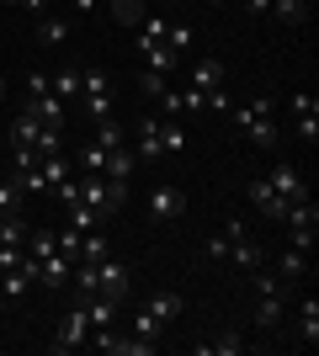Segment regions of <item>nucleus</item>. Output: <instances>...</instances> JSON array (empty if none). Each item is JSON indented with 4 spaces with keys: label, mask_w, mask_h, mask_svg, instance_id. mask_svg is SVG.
Listing matches in <instances>:
<instances>
[{
    "label": "nucleus",
    "mask_w": 319,
    "mask_h": 356,
    "mask_svg": "<svg viewBox=\"0 0 319 356\" xmlns=\"http://www.w3.org/2000/svg\"><path fill=\"white\" fill-rule=\"evenodd\" d=\"M11 165H16V170H32V165H38V149H32V144H16Z\"/></svg>",
    "instance_id": "58836bf2"
},
{
    "label": "nucleus",
    "mask_w": 319,
    "mask_h": 356,
    "mask_svg": "<svg viewBox=\"0 0 319 356\" xmlns=\"http://www.w3.org/2000/svg\"><path fill=\"white\" fill-rule=\"evenodd\" d=\"M80 170H106V149L96 144V138H91L85 149H80Z\"/></svg>",
    "instance_id": "c9c22d12"
},
{
    "label": "nucleus",
    "mask_w": 319,
    "mask_h": 356,
    "mask_svg": "<svg viewBox=\"0 0 319 356\" xmlns=\"http://www.w3.org/2000/svg\"><path fill=\"white\" fill-rule=\"evenodd\" d=\"M197 351L202 356H240V351H250V341H240V335H218V341H202Z\"/></svg>",
    "instance_id": "bb28decb"
},
{
    "label": "nucleus",
    "mask_w": 319,
    "mask_h": 356,
    "mask_svg": "<svg viewBox=\"0 0 319 356\" xmlns=\"http://www.w3.org/2000/svg\"><path fill=\"white\" fill-rule=\"evenodd\" d=\"M96 144H101L106 154H112V149H122V144H128V138H122V122H117V118L96 122Z\"/></svg>",
    "instance_id": "c85d7f7f"
},
{
    "label": "nucleus",
    "mask_w": 319,
    "mask_h": 356,
    "mask_svg": "<svg viewBox=\"0 0 319 356\" xmlns=\"http://www.w3.org/2000/svg\"><path fill=\"white\" fill-rule=\"evenodd\" d=\"M69 32H75V22H69L64 11H43V16H38V43H48V48L69 43Z\"/></svg>",
    "instance_id": "ddd939ff"
},
{
    "label": "nucleus",
    "mask_w": 319,
    "mask_h": 356,
    "mask_svg": "<svg viewBox=\"0 0 319 356\" xmlns=\"http://www.w3.org/2000/svg\"><path fill=\"white\" fill-rule=\"evenodd\" d=\"M54 192H59V202H64V208H69V202H80V181L69 176V181H64V186H54Z\"/></svg>",
    "instance_id": "79ce46f5"
},
{
    "label": "nucleus",
    "mask_w": 319,
    "mask_h": 356,
    "mask_svg": "<svg viewBox=\"0 0 319 356\" xmlns=\"http://www.w3.org/2000/svg\"><path fill=\"white\" fill-rule=\"evenodd\" d=\"M0 218H6V213H0Z\"/></svg>",
    "instance_id": "864d4df0"
},
{
    "label": "nucleus",
    "mask_w": 319,
    "mask_h": 356,
    "mask_svg": "<svg viewBox=\"0 0 319 356\" xmlns=\"http://www.w3.org/2000/svg\"><path fill=\"white\" fill-rule=\"evenodd\" d=\"M48 86H54V96H59V102H75V96H80V70H75V64H64Z\"/></svg>",
    "instance_id": "393cba45"
},
{
    "label": "nucleus",
    "mask_w": 319,
    "mask_h": 356,
    "mask_svg": "<svg viewBox=\"0 0 319 356\" xmlns=\"http://www.w3.org/2000/svg\"><path fill=\"white\" fill-rule=\"evenodd\" d=\"M229 261H234L240 271H256L261 261H272V255H266V245H256V239L245 234V239H234V245H229Z\"/></svg>",
    "instance_id": "dca6fc26"
},
{
    "label": "nucleus",
    "mask_w": 319,
    "mask_h": 356,
    "mask_svg": "<svg viewBox=\"0 0 319 356\" xmlns=\"http://www.w3.org/2000/svg\"><path fill=\"white\" fill-rule=\"evenodd\" d=\"M293 335L304 346H319V298H304L298 303V325H293Z\"/></svg>",
    "instance_id": "f3484780"
},
{
    "label": "nucleus",
    "mask_w": 319,
    "mask_h": 356,
    "mask_svg": "<svg viewBox=\"0 0 319 356\" xmlns=\"http://www.w3.org/2000/svg\"><path fill=\"white\" fill-rule=\"evenodd\" d=\"M101 255H112V239L101 229H85L80 234V261H101Z\"/></svg>",
    "instance_id": "a878e982"
},
{
    "label": "nucleus",
    "mask_w": 319,
    "mask_h": 356,
    "mask_svg": "<svg viewBox=\"0 0 319 356\" xmlns=\"http://www.w3.org/2000/svg\"><path fill=\"white\" fill-rule=\"evenodd\" d=\"M0 319H6V298H0Z\"/></svg>",
    "instance_id": "3c124183"
},
{
    "label": "nucleus",
    "mask_w": 319,
    "mask_h": 356,
    "mask_svg": "<svg viewBox=\"0 0 319 356\" xmlns=\"http://www.w3.org/2000/svg\"><path fill=\"white\" fill-rule=\"evenodd\" d=\"M0 176H6V170H0Z\"/></svg>",
    "instance_id": "603ef678"
},
{
    "label": "nucleus",
    "mask_w": 319,
    "mask_h": 356,
    "mask_svg": "<svg viewBox=\"0 0 319 356\" xmlns=\"http://www.w3.org/2000/svg\"><path fill=\"white\" fill-rule=\"evenodd\" d=\"M69 271H75V261L54 250V255H43V266H38V282L54 287V293H69Z\"/></svg>",
    "instance_id": "9d476101"
},
{
    "label": "nucleus",
    "mask_w": 319,
    "mask_h": 356,
    "mask_svg": "<svg viewBox=\"0 0 319 356\" xmlns=\"http://www.w3.org/2000/svg\"><path fill=\"white\" fill-rule=\"evenodd\" d=\"M64 213H69V218H64V223H69V229H80V234L101 223V218H96V208H85V202H69V208H64Z\"/></svg>",
    "instance_id": "473e14b6"
},
{
    "label": "nucleus",
    "mask_w": 319,
    "mask_h": 356,
    "mask_svg": "<svg viewBox=\"0 0 319 356\" xmlns=\"http://www.w3.org/2000/svg\"><path fill=\"white\" fill-rule=\"evenodd\" d=\"M160 144H165V154H170V149H186V134L165 122V128H160Z\"/></svg>",
    "instance_id": "ea45409f"
},
{
    "label": "nucleus",
    "mask_w": 319,
    "mask_h": 356,
    "mask_svg": "<svg viewBox=\"0 0 319 356\" xmlns=\"http://www.w3.org/2000/svg\"><path fill=\"white\" fill-rule=\"evenodd\" d=\"M11 11H27V16H43L48 11V0H6Z\"/></svg>",
    "instance_id": "a19ab883"
},
{
    "label": "nucleus",
    "mask_w": 319,
    "mask_h": 356,
    "mask_svg": "<svg viewBox=\"0 0 319 356\" xmlns=\"http://www.w3.org/2000/svg\"><path fill=\"white\" fill-rule=\"evenodd\" d=\"M43 90H54V86H48V74L32 70V74H27V96H43Z\"/></svg>",
    "instance_id": "37998d69"
},
{
    "label": "nucleus",
    "mask_w": 319,
    "mask_h": 356,
    "mask_svg": "<svg viewBox=\"0 0 319 356\" xmlns=\"http://www.w3.org/2000/svg\"><path fill=\"white\" fill-rule=\"evenodd\" d=\"M106 181H117V186H128V176H133V149L122 144V149H112L106 154V170H101Z\"/></svg>",
    "instance_id": "aec40b11"
},
{
    "label": "nucleus",
    "mask_w": 319,
    "mask_h": 356,
    "mask_svg": "<svg viewBox=\"0 0 319 356\" xmlns=\"http://www.w3.org/2000/svg\"><path fill=\"white\" fill-rule=\"evenodd\" d=\"M144 309H149L154 319H160V325H170V319L181 314V298L170 293V287H160V293H149V298H144Z\"/></svg>",
    "instance_id": "6ab92c4d"
},
{
    "label": "nucleus",
    "mask_w": 319,
    "mask_h": 356,
    "mask_svg": "<svg viewBox=\"0 0 319 356\" xmlns=\"http://www.w3.org/2000/svg\"><path fill=\"white\" fill-rule=\"evenodd\" d=\"M32 149H38V160L59 154V149H64V128H48V122H43V134H38V144H32Z\"/></svg>",
    "instance_id": "2f4dec72"
},
{
    "label": "nucleus",
    "mask_w": 319,
    "mask_h": 356,
    "mask_svg": "<svg viewBox=\"0 0 319 356\" xmlns=\"http://www.w3.org/2000/svg\"><path fill=\"white\" fill-rule=\"evenodd\" d=\"M293 134L304 144H319V102L309 90H293Z\"/></svg>",
    "instance_id": "423d86ee"
},
{
    "label": "nucleus",
    "mask_w": 319,
    "mask_h": 356,
    "mask_svg": "<svg viewBox=\"0 0 319 356\" xmlns=\"http://www.w3.org/2000/svg\"><path fill=\"white\" fill-rule=\"evenodd\" d=\"M186 86H192V90H218V86H224V59L202 54V59L192 64V74H186Z\"/></svg>",
    "instance_id": "f8f14e48"
},
{
    "label": "nucleus",
    "mask_w": 319,
    "mask_h": 356,
    "mask_svg": "<svg viewBox=\"0 0 319 356\" xmlns=\"http://www.w3.org/2000/svg\"><path fill=\"white\" fill-rule=\"evenodd\" d=\"M160 128H165V122L160 118H138V154H144V160H165V144H160Z\"/></svg>",
    "instance_id": "2eb2a0df"
},
{
    "label": "nucleus",
    "mask_w": 319,
    "mask_h": 356,
    "mask_svg": "<svg viewBox=\"0 0 319 356\" xmlns=\"http://www.w3.org/2000/svg\"><path fill=\"white\" fill-rule=\"evenodd\" d=\"M266 186H272V192H282L288 202H304V197H309V181H304V170H298V165H288V160L266 170Z\"/></svg>",
    "instance_id": "0eeeda50"
},
{
    "label": "nucleus",
    "mask_w": 319,
    "mask_h": 356,
    "mask_svg": "<svg viewBox=\"0 0 319 356\" xmlns=\"http://www.w3.org/2000/svg\"><path fill=\"white\" fill-rule=\"evenodd\" d=\"M128 287H133L128 266H122L117 255H101V261H96V293L112 298V303H122V298H128Z\"/></svg>",
    "instance_id": "39448f33"
},
{
    "label": "nucleus",
    "mask_w": 319,
    "mask_h": 356,
    "mask_svg": "<svg viewBox=\"0 0 319 356\" xmlns=\"http://www.w3.org/2000/svg\"><path fill=\"white\" fill-rule=\"evenodd\" d=\"M186 43H192V27H186V22H170V27H165V48H176V54H181Z\"/></svg>",
    "instance_id": "e433bc0d"
},
{
    "label": "nucleus",
    "mask_w": 319,
    "mask_h": 356,
    "mask_svg": "<svg viewBox=\"0 0 319 356\" xmlns=\"http://www.w3.org/2000/svg\"><path fill=\"white\" fill-rule=\"evenodd\" d=\"M224 239H229V245H234V239H245V223H240V218H229V223H224Z\"/></svg>",
    "instance_id": "49530a36"
},
{
    "label": "nucleus",
    "mask_w": 319,
    "mask_h": 356,
    "mask_svg": "<svg viewBox=\"0 0 319 356\" xmlns=\"http://www.w3.org/2000/svg\"><path fill=\"white\" fill-rule=\"evenodd\" d=\"M314 234H319V229H298V223H288V245H293V250H314Z\"/></svg>",
    "instance_id": "4c0bfd02"
},
{
    "label": "nucleus",
    "mask_w": 319,
    "mask_h": 356,
    "mask_svg": "<svg viewBox=\"0 0 319 356\" xmlns=\"http://www.w3.org/2000/svg\"><path fill=\"white\" fill-rule=\"evenodd\" d=\"M96 6H101V0H69V11H75V16H91Z\"/></svg>",
    "instance_id": "de8ad7c7"
},
{
    "label": "nucleus",
    "mask_w": 319,
    "mask_h": 356,
    "mask_svg": "<svg viewBox=\"0 0 319 356\" xmlns=\"http://www.w3.org/2000/svg\"><path fill=\"white\" fill-rule=\"evenodd\" d=\"M208 255H213V261H229V239L213 234V239H208Z\"/></svg>",
    "instance_id": "a18cd8bd"
},
{
    "label": "nucleus",
    "mask_w": 319,
    "mask_h": 356,
    "mask_svg": "<svg viewBox=\"0 0 319 356\" xmlns=\"http://www.w3.org/2000/svg\"><path fill=\"white\" fill-rule=\"evenodd\" d=\"M85 341H91V314H85V298H75L69 314H64V325H59V335L48 341V351L54 356H75Z\"/></svg>",
    "instance_id": "7ed1b4c3"
},
{
    "label": "nucleus",
    "mask_w": 319,
    "mask_h": 356,
    "mask_svg": "<svg viewBox=\"0 0 319 356\" xmlns=\"http://www.w3.org/2000/svg\"><path fill=\"white\" fill-rule=\"evenodd\" d=\"M38 134H43V122L32 118L27 106H16V122H11V144H38Z\"/></svg>",
    "instance_id": "5701e85b"
},
{
    "label": "nucleus",
    "mask_w": 319,
    "mask_h": 356,
    "mask_svg": "<svg viewBox=\"0 0 319 356\" xmlns=\"http://www.w3.org/2000/svg\"><path fill=\"white\" fill-rule=\"evenodd\" d=\"M160 330H165V325H160V319H154V314L138 303V309H133V335H144V341H160Z\"/></svg>",
    "instance_id": "c756f323"
},
{
    "label": "nucleus",
    "mask_w": 319,
    "mask_h": 356,
    "mask_svg": "<svg viewBox=\"0 0 319 356\" xmlns=\"http://www.w3.org/2000/svg\"><path fill=\"white\" fill-rule=\"evenodd\" d=\"M272 261H277L272 271H277V277H282L288 287H298V282L309 277V250H293V245H282V250H277Z\"/></svg>",
    "instance_id": "6e6552de"
},
{
    "label": "nucleus",
    "mask_w": 319,
    "mask_h": 356,
    "mask_svg": "<svg viewBox=\"0 0 319 356\" xmlns=\"http://www.w3.org/2000/svg\"><path fill=\"white\" fill-rule=\"evenodd\" d=\"M250 277H256V293H261V298H288V293H293V287L282 282V277H277V271L266 266V261H261V266L250 271Z\"/></svg>",
    "instance_id": "412c9836"
},
{
    "label": "nucleus",
    "mask_w": 319,
    "mask_h": 356,
    "mask_svg": "<svg viewBox=\"0 0 319 356\" xmlns=\"http://www.w3.org/2000/svg\"><path fill=\"white\" fill-rule=\"evenodd\" d=\"M309 11H314L309 0H272V6H266V16L282 22V27H309Z\"/></svg>",
    "instance_id": "4468645a"
},
{
    "label": "nucleus",
    "mask_w": 319,
    "mask_h": 356,
    "mask_svg": "<svg viewBox=\"0 0 319 356\" xmlns=\"http://www.w3.org/2000/svg\"><path fill=\"white\" fill-rule=\"evenodd\" d=\"M229 118H234V128L256 149H277V118H272V96H266V90H256V96L240 102V106H229Z\"/></svg>",
    "instance_id": "f257e3e1"
},
{
    "label": "nucleus",
    "mask_w": 319,
    "mask_h": 356,
    "mask_svg": "<svg viewBox=\"0 0 319 356\" xmlns=\"http://www.w3.org/2000/svg\"><path fill=\"white\" fill-rule=\"evenodd\" d=\"M43 165V181H48V192H54V186H64V181H69V170H75V165L64 160V154H48V160H38Z\"/></svg>",
    "instance_id": "cd10ccee"
},
{
    "label": "nucleus",
    "mask_w": 319,
    "mask_h": 356,
    "mask_svg": "<svg viewBox=\"0 0 319 356\" xmlns=\"http://www.w3.org/2000/svg\"><path fill=\"white\" fill-rule=\"evenodd\" d=\"M138 90H144L149 102H160V96L170 90V74H154V70H144V74H138Z\"/></svg>",
    "instance_id": "72a5a7b5"
},
{
    "label": "nucleus",
    "mask_w": 319,
    "mask_h": 356,
    "mask_svg": "<svg viewBox=\"0 0 319 356\" xmlns=\"http://www.w3.org/2000/svg\"><path fill=\"white\" fill-rule=\"evenodd\" d=\"M22 250L43 261V255H54V250H59V245H54V234H48V229H27V245H22Z\"/></svg>",
    "instance_id": "7c9ffc66"
},
{
    "label": "nucleus",
    "mask_w": 319,
    "mask_h": 356,
    "mask_svg": "<svg viewBox=\"0 0 319 356\" xmlns=\"http://www.w3.org/2000/svg\"><path fill=\"white\" fill-rule=\"evenodd\" d=\"M0 106H6V74H0Z\"/></svg>",
    "instance_id": "8fccbe9b"
},
{
    "label": "nucleus",
    "mask_w": 319,
    "mask_h": 356,
    "mask_svg": "<svg viewBox=\"0 0 319 356\" xmlns=\"http://www.w3.org/2000/svg\"><path fill=\"white\" fill-rule=\"evenodd\" d=\"M138 54H144V70H154V74H176V64H181V54L165 48V43H149V48H138Z\"/></svg>",
    "instance_id": "a211bd4d"
},
{
    "label": "nucleus",
    "mask_w": 319,
    "mask_h": 356,
    "mask_svg": "<svg viewBox=\"0 0 319 356\" xmlns=\"http://www.w3.org/2000/svg\"><path fill=\"white\" fill-rule=\"evenodd\" d=\"M27 229H32V223L22 218V213H6V218H0V245L22 250V245H27Z\"/></svg>",
    "instance_id": "4be33fe9"
},
{
    "label": "nucleus",
    "mask_w": 319,
    "mask_h": 356,
    "mask_svg": "<svg viewBox=\"0 0 319 356\" xmlns=\"http://www.w3.org/2000/svg\"><path fill=\"white\" fill-rule=\"evenodd\" d=\"M54 245H59V255H69V261H80V229H69V223H64L59 234H54Z\"/></svg>",
    "instance_id": "f704fd0d"
},
{
    "label": "nucleus",
    "mask_w": 319,
    "mask_h": 356,
    "mask_svg": "<svg viewBox=\"0 0 319 356\" xmlns=\"http://www.w3.org/2000/svg\"><path fill=\"white\" fill-rule=\"evenodd\" d=\"M80 202L85 208H96V218H112V213L128 202V186H117V181H106L101 170H80Z\"/></svg>",
    "instance_id": "f03ea898"
},
{
    "label": "nucleus",
    "mask_w": 319,
    "mask_h": 356,
    "mask_svg": "<svg viewBox=\"0 0 319 356\" xmlns=\"http://www.w3.org/2000/svg\"><path fill=\"white\" fill-rule=\"evenodd\" d=\"M22 106H27L38 122H48V128H64V102L54 96V90H43V96H22Z\"/></svg>",
    "instance_id": "9b49d317"
},
{
    "label": "nucleus",
    "mask_w": 319,
    "mask_h": 356,
    "mask_svg": "<svg viewBox=\"0 0 319 356\" xmlns=\"http://www.w3.org/2000/svg\"><path fill=\"white\" fill-rule=\"evenodd\" d=\"M282 303H288V298H261V309H256V325L266 330V335H277V330H282Z\"/></svg>",
    "instance_id": "b1692460"
},
{
    "label": "nucleus",
    "mask_w": 319,
    "mask_h": 356,
    "mask_svg": "<svg viewBox=\"0 0 319 356\" xmlns=\"http://www.w3.org/2000/svg\"><path fill=\"white\" fill-rule=\"evenodd\" d=\"M266 6H272V0H245V11H250V16H266Z\"/></svg>",
    "instance_id": "09e8293b"
},
{
    "label": "nucleus",
    "mask_w": 319,
    "mask_h": 356,
    "mask_svg": "<svg viewBox=\"0 0 319 356\" xmlns=\"http://www.w3.org/2000/svg\"><path fill=\"white\" fill-rule=\"evenodd\" d=\"M144 208H149V218H154V223H170V218H181V213H186V192L176 186V181H154V186H149V202H144Z\"/></svg>",
    "instance_id": "20e7f679"
},
{
    "label": "nucleus",
    "mask_w": 319,
    "mask_h": 356,
    "mask_svg": "<svg viewBox=\"0 0 319 356\" xmlns=\"http://www.w3.org/2000/svg\"><path fill=\"white\" fill-rule=\"evenodd\" d=\"M229 106H234V102H229V90H224V86L208 90V112H229Z\"/></svg>",
    "instance_id": "c03bdc74"
},
{
    "label": "nucleus",
    "mask_w": 319,
    "mask_h": 356,
    "mask_svg": "<svg viewBox=\"0 0 319 356\" xmlns=\"http://www.w3.org/2000/svg\"><path fill=\"white\" fill-rule=\"evenodd\" d=\"M250 202H256V208L266 213L272 223H282V218H288V208H293V202H288L282 192H272V186H266V176H261V181H250Z\"/></svg>",
    "instance_id": "1a4fd4ad"
}]
</instances>
